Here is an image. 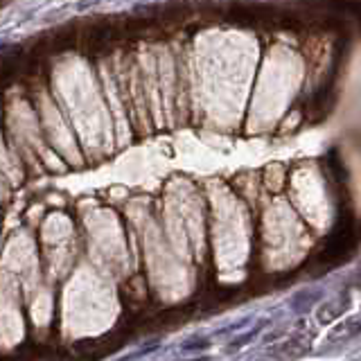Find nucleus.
<instances>
[{"label": "nucleus", "mask_w": 361, "mask_h": 361, "mask_svg": "<svg viewBox=\"0 0 361 361\" xmlns=\"http://www.w3.org/2000/svg\"><path fill=\"white\" fill-rule=\"evenodd\" d=\"M352 239H355V228H352V215L350 212H343V217L337 221V228L334 233L327 237L325 249L321 253V260L325 262H339L343 255L350 251Z\"/></svg>", "instance_id": "1"}, {"label": "nucleus", "mask_w": 361, "mask_h": 361, "mask_svg": "<svg viewBox=\"0 0 361 361\" xmlns=\"http://www.w3.org/2000/svg\"><path fill=\"white\" fill-rule=\"evenodd\" d=\"M82 5H90V2H97V0H79Z\"/></svg>", "instance_id": "7"}, {"label": "nucleus", "mask_w": 361, "mask_h": 361, "mask_svg": "<svg viewBox=\"0 0 361 361\" xmlns=\"http://www.w3.org/2000/svg\"><path fill=\"white\" fill-rule=\"evenodd\" d=\"M341 314V309L337 307L334 303H325L321 309L316 312V318H318V323H323V325H327V323H332V321H337V316Z\"/></svg>", "instance_id": "4"}, {"label": "nucleus", "mask_w": 361, "mask_h": 361, "mask_svg": "<svg viewBox=\"0 0 361 361\" xmlns=\"http://www.w3.org/2000/svg\"><path fill=\"white\" fill-rule=\"evenodd\" d=\"M355 334H361V321H350V323L339 325L337 330L332 332V341L334 339H337V341H341V339H350V337H355Z\"/></svg>", "instance_id": "2"}, {"label": "nucleus", "mask_w": 361, "mask_h": 361, "mask_svg": "<svg viewBox=\"0 0 361 361\" xmlns=\"http://www.w3.org/2000/svg\"><path fill=\"white\" fill-rule=\"evenodd\" d=\"M210 346L208 339H190V341L183 343V350H205Z\"/></svg>", "instance_id": "6"}, {"label": "nucleus", "mask_w": 361, "mask_h": 361, "mask_svg": "<svg viewBox=\"0 0 361 361\" xmlns=\"http://www.w3.org/2000/svg\"><path fill=\"white\" fill-rule=\"evenodd\" d=\"M316 298L318 293H300V296L293 298V307H296V312H305L312 303H316Z\"/></svg>", "instance_id": "5"}, {"label": "nucleus", "mask_w": 361, "mask_h": 361, "mask_svg": "<svg viewBox=\"0 0 361 361\" xmlns=\"http://www.w3.org/2000/svg\"><path fill=\"white\" fill-rule=\"evenodd\" d=\"M264 325H269V321H262V323H258V325H255L253 330H251V332H246V334H242V337H237V339H235V341L228 346V350H230V352H235V350H239V348H242V346H246V343H251V341H253V339L260 334V330H262Z\"/></svg>", "instance_id": "3"}]
</instances>
